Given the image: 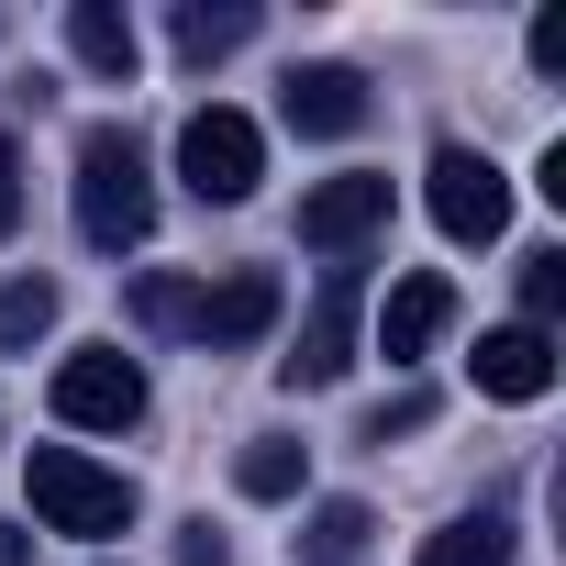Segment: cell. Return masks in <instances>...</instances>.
I'll return each mask as SVG.
<instances>
[{
	"instance_id": "cell-23",
	"label": "cell",
	"mask_w": 566,
	"mask_h": 566,
	"mask_svg": "<svg viewBox=\"0 0 566 566\" xmlns=\"http://www.w3.org/2000/svg\"><path fill=\"white\" fill-rule=\"evenodd\" d=\"M178 566H233V555H222V533H211V522H189V533H178Z\"/></svg>"
},
{
	"instance_id": "cell-19",
	"label": "cell",
	"mask_w": 566,
	"mask_h": 566,
	"mask_svg": "<svg viewBox=\"0 0 566 566\" xmlns=\"http://www.w3.org/2000/svg\"><path fill=\"white\" fill-rule=\"evenodd\" d=\"M555 312H566V255H555V244H533V255H522V323L544 334Z\"/></svg>"
},
{
	"instance_id": "cell-21",
	"label": "cell",
	"mask_w": 566,
	"mask_h": 566,
	"mask_svg": "<svg viewBox=\"0 0 566 566\" xmlns=\"http://www.w3.org/2000/svg\"><path fill=\"white\" fill-rule=\"evenodd\" d=\"M12 222H23V156H12V134H0V244H12Z\"/></svg>"
},
{
	"instance_id": "cell-4",
	"label": "cell",
	"mask_w": 566,
	"mask_h": 566,
	"mask_svg": "<svg viewBox=\"0 0 566 566\" xmlns=\"http://www.w3.org/2000/svg\"><path fill=\"white\" fill-rule=\"evenodd\" d=\"M422 200H433L444 244H500V233H511V178H500L478 145H433V167H422Z\"/></svg>"
},
{
	"instance_id": "cell-10",
	"label": "cell",
	"mask_w": 566,
	"mask_h": 566,
	"mask_svg": "<svg viewBox=\"0 0 566 566\" xmlns=\"http://www.w3.org/2000/svg\"><path fill=\"white\" fill-rule=\"evenodd\" d=\"M467 378H478V400H544V389H555V334L500 323V334H478Z\"/></svg>"
},
{
	"instance_id": "cell-15",
	"label": "cell",
	"mask_w": 566,
	"mask_h": 566,
	"mask_svg": "<svg viewBox=\"0 0 566 566\" xmlns=\"http://www.w3.org/2000/svg\"><path fill=\"white\" fill-rule=\"evenodd\" d=\"M167 34H178L189 67H211V56H233V45L255 34V12H244V0H222V12H211V0H178V23H167Z\"/></svg>"
},
{
	"instance_id": "cell-9",
	"label": "cell",
	"mask_w": 566,
	"mask_h": 566,
	"mask_svg": "<svg viewBox=\"0 0 566 566\" xmlns=\"http://www.w3.org/2000/svg\"><path fill=\"white\" fill-rule=\"evenodd\" d=\"M266 323H277V277H266V266H222V277H200V323H189V345L233 356V345H255Z\"/></svg>"
},
{
	"instance_id": "cell-20",
	"label": "cell",
	"mask_w": 566,
	"mask_h": 566,
	"mask_svg": "<svg viewBox=\"0 0 566 566\" xmlns=\"http://www.w3.org/2000/svg\"><path fill=\"white\" fill-rule=\"evenodd\" d=\"M433 422V389H389L378 411H367V444H389V433H422Z\"/></svg>"
},
{
	"instance_id": "cell-18",
	"label": "cell",
	"mask_w": 566,
	"mask_h": 566,
	"mask_svg": "<svg viewBox=\"0 0 566 566\" xmlns=\"http://www.w3.org/2000/svg\"><path fill=\"white\" fill-rule=\"evenodd\" d=\"M367 533H378V522H367V500H323V511H312V566H356V555H367Z\"/></svg>"
},
{
	"instance_id": "cell-8",
	"label": "cell",
	"mask_w": 566,
	"mask_h": 566,
	"mask_svg": "<svg viewBox=\"0 0 566 566\" xmlns=\"http://www.w3.org/2000/svg\"><path fill=\"white\" fill-rule=\"evenodd\" d=\"M277 112H290V134L345 145V134L367 123V78H356L345 56H312V67H290V78H277Z\"/></svg>"
},
{
	"instance_id": "cell-1",
	"label": "cell",
	"mask_w": 566,
	"mask_h": 566,
	"mask_svg": "<svg viewBox=\"0 0 566 566\" xmlns=\"http://www.w3.org/2000/svg\"><path fill=\"white\" fill-rule=\"evenodd\" d=\"M78 233L101 255H134L156 233V178H145V145L123 123H90L78 134Z\"/></svg>"
},
{
	"instance_id": "cell-12",
	"label": "cell",
	"mask_w": 566,
	"mask_h": 566,
	"mask_svg": "<svg viewBox=\"0 0 566 566\" xmlns=\"http://www.w3.org/2000/svg\"><path fill=\"white\" fill-rule=\"evenodd\" d=\"M67 45H78V67L112 78V90H134V67H145V34H134L123 0H67Z\"/></svg>"
},
{
	"instance_id": "cell-11",
	"label": "cell",
	"mask_w": 566,
	"mask_h": 566,
	"mask_svg": "<svg viewBox=\"0 0 566 566\" xmlns=\"http://www.w3.org/2000/svg\"><path fill=\"white\" fill-rule=\"evenodd\" d=\"M455 323V277H433V266H411L400 290H389V312H378V356L389 367H411V356H433V334Z\"/></svg>"
},
{
	"instance_id": "cell-22",
	"label": "cell",
	"mask_w": 566,
	"mask_h": 566,
	"mask_svg": "<svg viewBox=\"0 0 566 566\" xmlns=\"http://www.w3.org/2000/svg\"><path fill=\"white\" fill-rule=\"evenodd\" d=\"M533 67H544V78H566V12H544V23H533Z\"/></svg>"
},
{
	"instance_id": "cell-5",
	"label": "cell",
	"mask_w": 566,
	"mask_h": 566,
	"mask_svg": "<svg viewBox=\"0 0 566 566\" xmlns=\"http://www.w3.org/2000/svg\"><path fill=\"white\" fill-rule=\"evenodd\" d=\"M56 422H78V433H134V422H145V367H134L123 345H78V356L56 367Z\"/></svg>"
},
{
	"instance_id": "cell-16",
	"label": "cell",
	"mask_w": 566,
	"mask_h": 566,
	"mask_svg": "<svg viewBox=\"0 0 566 566\" xmlns=\"http://www.w3.org/2000/svg\"><path fill=\"white\" fill-rule=\"evenodd\" d=\"M34 334H56V277H12L0 290V356H23Z\"/></svg>"
},
{
	"instance_id": "cell-3",
	"label": "cell",
	"mask_w": 566,
	"mask_h": 566,
	"mask_svg": "<svg viewBox=\"0 0 566 566\" xmlns=\"http://www.w3.org/2000/svg\"><path fill=\"white\" fill-rule=\"evenodd\" d=\"M178 178H189V200H211V211H233V200H255V178H266V134L244 123V112H189L178 123Z\"/></svg>"
},
{
	"instance_id": "cell-6",
	"label": "cell",
	"mask_w": 566,
	"mask_h": 566,
	"mask_svg": "<svg viewBox=\"0 0 566 566\" xmlns=\"http://www.w3.org/2000/svg\"><path fill=\"white\" fill-rule=\"evenodd\" d=\"M356 301H367V277H356V266H334L323 290H312L290 356H277V378H290V389H334V378L356 367Z\"/></svg>"
},
{
	"instance_id": "cell-13",
	"label": "cell",
	"mask_w": 566,
	"mask_h": 566,
	"mask_svg": "<svg viewBox=\"0 0 566 566\" xmlns=\"http://www.w3.org/2000/svg\"><path fill=\"white\" fill-rule=\"evenodd\" d=\"M411 566H511V522L500 511H455L444 533H422Z\"/></svg>"
},
{
	"instance_id": "cell-2",
	"label": "cell",
	"mask_w": 566,
	"mask_h": 566,
	"mask_svg": "<svg viewBox=\"0 0 566 566\" xmlns=\"http://www.w3.org/2000/svg\"><path fill=\"white\" fill-rule=\"evenodd\" d=\"M23 489H34V511H45V533H78V544H112V533H134V478L123 467H101V455H78V444H34L23 455Z\"/></svg>"
},
{
	"instance_id": "cell-17",
	"label": "cell",
	"mask_w": 566,
	"mask_h": 566,
	"mask_svg": "<svg viewBox=\"0 0 566 566\" xmlns=\"http://www.w3.org/2000/svg\"><path fill=\"white\" fill-rule=\"evenodd\" d=\"M134 323H145V334H189V323H200V277H167V266L134 277Z\"/></svg>"
},
{
	"instance_id": "cell-24",
	"label": "cell",
	"mask_w": 566,
	"mask_h": 566,
	"mask_svg": "<svg viewBox=\"0 0 566 566\" xmlns=\"http://www.w3.org/2000/svg\"><path fill=\"white\" fill-rule=\"evenodd\" d=\"M0 566H23V533H0Z\"/></svg>"
},
{
	"instance_id": "cell-7",
	"label": "cell",
	"mask_w": 566,
	"mask_h": 566,
	"mask_svg": "<svg viewBox=\"0 0 566 566\" xmlns=\"http://www.w3.org/2000/svg\"><path fill=\"white\" fill-rule=\"evenodd\" d=\"M378 233H389V178H378V167H345V178L301 189V244H312V255H345V266H356Z\"/></svg>"
},
{
	"instance_id": "cell-14",
	"label": "cell",
	"mask_w": 566,
	"mask_h": 566,
	"mask_svg": "<svg viewBox=\"0 0 566 566\" xmlns=\"http://www.w3.org/2000/svg\"><path fill=\"white\" fill-rule=\"evenodd\" d=\"M301 478H312V455H301L290 433H255V444L233 455V489H244V500H301Z\"/></svg>"
}]
</instances>
